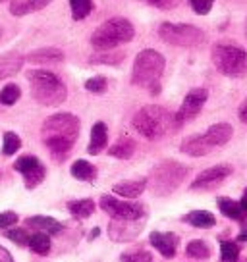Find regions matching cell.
<instances>
[{
	"instance_id": "cell-1",
	"label": "cell",
	"mask_w": 247,
	"mask_h": 262,
	"mask_svg": "<svg viewBox=\"0 0 247 262\" xmlns=\"http://www.w3.org/2000/svg\"><path fill=\"white\" fill-rule=\"evenodd\" d=\"M79 137V120L74 114L60 112L47 118L41 127V139L54 158H66Z\"/></svg>"
},
{
	"instance_id": "cell-2",
	"label": "cell",
	"mask_w": 247,
	"mask_h": 262,
	"mask_svg": "<svg viewBox=\"0 0 247 262\" xmlns=\"http://www.w3.org/2000/svg\"><path fill=\"white\" fill-rule=\"evenodd\" d=\"M132 125L141 137H145L149 141L162 139L174 129H178L174 114H170L166 108L157 106V104H149V106L141 108L139 112H135Z\"/></svg>"
},
{
	"instance_id": "cell-3",
	"label": "cell",
	"mask_w": 247,
	"mask_h": 262,
	"mask_svg": "<svg viewBox=\"0 0 247 262\" xmlns=\"http://www.w3.org/2000/svg\"><path fill=\"white\" fill-rule=\"evenodd\" d=\"M164 56L153 49L141 50L135 56L132 70V83L141 89H151V93H158L160 77L164 74Z\"/></svg>"
},
{
	"instance_id": "cell-4",
	"label": "cell",
	"mask_w": 247,
	"mask_h": 262,
	"mask_svg": "<svg viewBox=\"0 0 247 262\" xmlns=\"http://www.w3.org/2000/svg\"><path fill=\"white\" fill-rule=\"evenodd\" d=\"M31 95L43 106H58L68 98V89L62 79L47 70H31L27 74Z\"/></svg>"
},
{
	"instance_id": "cell-5",
	"label": "cell",
	"mask_w": 247,
	"mask_h": 262,
	"mask_svg": "<svg viewBox=\"0 0 247 262\" xmlns=\"http://www.w3.org/2000/svg\"><path fill=\"white\" fill-rule=\"evenodd\" d=\"M135 35V27L130 19L126 17H110L93 31L91 35V45L100 52H107V50H114L120 45L130 42Z\"/></svg>"
},
{
	"instance_id": "cell-6",
	"label": "cell",
	"mask_w": 247,
	"mask_h": 262,
	"mask_svg": "<svg viewBox=\"0 0 247 262\" xmlns=\"http://www.w3.org/2000/svg\"><path fill=\"white\" fill-rule=\"evenodd\" d=\"M186 176H188V168L183 164L176 160H164L151 170L147 178V187L153 191V195L166 196L180 187Z\"/></svg>"
},
{
	"instance_id": "cell-7",
	"label": "cell",
	"mask_w": 247,
	"mask_h": 262,
	"mask_svg": "<svg viewBox=\"0 0 247 262\" xmlns=\"http://www.w3.org/2000/svg\"><path fill=\"white\" fill-rule=\"evenodd\" d=\"M211 58L214 68L226 77H243L247 74V52L234 42H216Z\"/></svg>"
},
{
	"instance_id": "cell-8",
	"label": "cell",
	"mask_w": 247,
	"mask_h": 262,
	"mask_svg": "<svg viewBox=\"0 0 247 262\" xmlns=\"http://www.w3.org/2000/svg\"><path fill=\"white\" fill-rule=\"evenodd\" d=\"M158 37L172 47H183V49H191V47H199L205 42V33L195 25L188 24H162L158 27Z\"/></svg>"
},
{
	"instance_id": "cell-9",
	"label": "cell",
	"mask_w": 247,
	"mask_h": 262,
	"mask_svg": "<svg viewBox=\"0 0 247 262\" xmlns=\"http://www.w3.org/2000/svg\"><path fill=\"white\" fill-rule=\"evenodd\" d=\"M100 208L112 216V220H143L145 206L139 203H123L114 196H100Z\"/></svg>"
},
{
	"instance_id": "cell-10",
	"label": "cell",
	"mask_w": 247,
	"mask_h": 262,
	"mask_svg": "<svg viewBox=\"0 0 247 262\" xmlns=\"http://www.w3.org/2000/svg\"><path fill=\"white\" fill-rule=\"evenodd\" d=\"M207 98H209V91L203 89V87L191 89L190 93L186 95V98H183V102H181L180 110L174 114V120H176L178 129H180L183 123L190 122V120H193V118L201 112V108L205 106Z\"/></svg>"
},
{
	"instance_id": "cell-11",
	"label": "cell",
	"mask_w": 247,
	"mask_h": 262,
	"mask_svg": "<svg viewBox=\"0 0 247 262\" xmlns=\"http://www.w3.org/2000/svg\"><path fill=\"white\" fill-rule=\"evenodd\" d=\"M232 166L230 164H218V166H213V168H209L205 172H201L193 180L191 183V189L193 191H199V189H214L218 187L220 183H222L228 176H232Z\"/></svg>"
},
{
	"instance_id": "cell-12",
	"label": "cell",
	"mask_w": 247,
	"mask_h": 262,
	"mask_svg": "<svg viewBox=\"0 0 247 262\" xmlns=\"http://www.w3.org/2000/svg\"><path fill=\"white\" fill-rule=\"evenodd\" d=\"M143 220H112L108 226V237L114 243L133 241L141 233Z\"/></svg>"
},
{
	"instance_id": "cell-13",
	"label": "cell",
	"mask_w": 247,
	"mask_h": 262,
	"mask_svg": "<svg viewBox=\"0 0 247 262\" xmlns=\"http://www.w3.org/2000/svg\"><path fill=\"white\" fill-rule=\"evenodd\" d=\"M149 241L164 258H174V254L178 251L180 237L176 233H172V231H153L149 235Z\"/></svg>"
},
{
	"instance_id": "cell-14",
	"label": "cell",
	"mask_w": 247,
	"mask_h": 262,
	"mask_svg": "<svg viewBox=\"0 0 247 262\" xmlns=\"http://www.w3.org/2000/svg\"><path fill=\"white\" fill-rule=\"evenodd\" d=\"M232 135H234V129H232L230 123H214L203 133V137H205L211 148L224 147L232 139Z\"/></svg>"
},
{
	"instance_id": "cell-15",
	"label": "cell",
	"mask_w": 247,
	"mask_h": 262,
	"mask_svg": "<svg viewBox=\"0 0 247 262\" xmlns=\"http://www.w3.org/2000/svg\"><path fill=\"white\" fill-rule=\"evenodd\" d=\"M25 58L19 52H6L0 56V81L2 79H8L12 75H16L22 66H24Z\"/></svg>"
},
{
	"instance_id": "cell-16",
	"label": "cell",
	"mask_w": 247,
	"mask_h": 262,
	"mask_svg": "<svg viewBox=\"0 0 247 262\" xmlns=\"http://www.w3.org/2000/svg\"><path fill=\"white\" fill-rule=\"evenodd\" d=\"M52 0H12L10 2V14L16 17L27 16V14H33L39 10L47 8Z\"/></svg>"
},
{
	"instance_id": "cell-17",
	"label": "cell",
	"mask_w": 247,
	"mask_h": 262,
	"mask_svg": "<svg viewBox=\"0 0 247 262\" xmlns=\"http://www.w3.org/2000/svg\"><path fill=\"white\" fill-rule=\"evenodd\" d=\"M25 228L37 229V231H43V233H49V235H54V233H60L62 231V224L50 216H31L25 220Z\"/></svg>"
},
{
	"instance_id": "cell-18",
	"label": "cell",
	"mask_w": 247,
	"mask_h": 262,
	"mask_svg": "<svg viewBox=\"0 0 247 262\" xmlns=\"http://www.w3.org/2000/svg\"><path fill=\"white\" fill-rule=\"evenodd\" d=\"M108 143V129H107V123L105 122H97L93 125L91 129V141H89V147H87V152L89 155H99L100 150H105Z\"/></svg>"
},
{
	"instance_id": "cell-19",
	"label": "cell",
	"mask_w": 247,
	"mask_h": 262,
	"mask_svg": "<svg viewBox=\"0 0 247 262\" xmlns=\"http://www.w3.org/2000/svg\"><path fill=\"white\" fill-rule=\"evenodd\" d=\"M145 189H147V178H141V180L120 181L112 187V191L116 195L126 196V199H137Z\"/></svg>"
},
{
	"instance_id": "cell-20",
	"label": "cell",
	"mask_w": 247,
	"mask_h": 262,
	"mask_svg": "<svg viewBox=\"0 0 247 262\" xmlns=\"http://www.w3.org/2000/svg\"><path fill=\"white\" fill-rule=\"evenodd\" d=\"M180 148L183 155H190V156H205L213 150V148L209 147V143L205 141V137H203V133L188 137V139L181 143Z\"/></svg>"
},
{
	"instance_id": "cell-21",
	"label": "cell",
	"mask_w": 247,
	"mask_h": 262,
	"mask_svg": "<svg viewBox=\"0 0 247 262\" xmlns=\"http://www.w3.org/2000/svg\"><path fill=\"white\" fill-rule=\"evenodd\" d=\"M27 60L33 64H58L64 60V52L60 49L49 47V49H39L31 54H27Z\"/></svg>"
},
{
	"instance_id": "cell-22",
	"label": "cell",
	"mask_w": 247,
	"mask_h": 262,
	"mask_svg": "<svg viewBox=\"0 0 247 262\" xmlns=\"http://www.w3.org/2000/svg\"><path fill=\"white\" fill-rule=\"evenodd\" d=\"M135 147H137V145H135V141H133L130 135H122L112 147L108 148V155L114 156V158H120V160H128V158L133 156Z\"/></svg>"
},
{
	"instance_id": "cell-23",
	"label": "cell",
	"mask_w": 247,
	"mask_h": 262,
	"mask_svg": "<svg viewBox=\"0 0 247 262\" xmlns=\"http://www.w3.org/2000/svg\"><path fill=\"white\" fill-rule=\"evenodd\" d=\"M70 173L79 181H95L97 180V168L87 160H75L70 168Z\"/></svg>"
},
{
	"instance_id": "cell-24",
	"label": "cell",
	"mask_w": 247,
	"mask_h": 262,
	"mask_svg": "<svg viewBox=\"0 0 247 262\" xmlns=\"http://www.w3.org/2000/svg\"><path fill=\"white\" fill-rule=\"evenodd\" d=\"M183 222L193 226V228L205 229V228H213L214 224H216V218L211 212H207V210H193V212L183 216Z\"/></svg>"
},
{
	"instance_id": "cell-25",
	"label": "cell",
	"mask_w": 247,
	"mask_h": 262,
	"mask_svg": "<svg viewBox=\"0 0 247 262\" xmlns=\"http://www.w3.org/2000/svg\"><path fill=\"white\" fill-rule=\"evenodd\" d=\"M218 208H220V212H222L224 216H228L230 220L243 222L247 218L245 214H243V210H241V205L236 203V201H232V199H228V196H220V199H218Z\"/></svg>"
},
{
	"instance_id": "cell-26",
	"label": "cell",
	"mask_w": 247,
	"mask_h": 262,
	"mask_svg": "<svg viewBox=\"0 0 247 262\" xmlns=\"http://www.w3.org/2000/svg\"><path fill=\"white\" fill-rule=\"evenodd\" d=\"M68 210H70V212H72V216H75V218L85 220V218H89L91 214L95 212V203H93V199L70 201V203H68Z\"/></svg>"
},
{
	"instance_id": "cell-27",
	"label": "cell",
	"mask_w": 247,
	"mask_h": 262,
	"mask_svg": "<svg viewBox=\"0 0 247 262\" xmlns=\"http://www.w3.org/2000/svg\"><path fill=\"white\" fill-rule=\"evenodd\" d=\"M31 247V251L37 254H49L50 253V237L49 233H43V231H37L31 235L29 239V245Z\"/></svg>"
},
{
	"instance_id": "cell-28",
	"label": "cell",
	"mask_w": 247,
	"mask_h": 262,
	"mask_svg": "<svg viewBox=\"0 0 247 262\" xmlns=\"http://www.w3.org/2000/svg\"><path fill=\"white\" fill-rule=\"evenodd\" d=\"M70 10L75 21H81L93 12V0H70Z\"/></svg>"
},
{
	"instance_id": "cell-29",
	"label": "cell",
	"mask_w": 247,
	"mask_h": 262,
	"mask_svg": "<svg viewBox=\"0 0 247 262\" xmlns=\"http://www.w3.org/2000/svg\"><path fill=\"white\" fill-rule=\"evenodd\" d=\"M186 253H188L190 258H201L203 260V258L211 256V247L207 245L205 241H201V239H193L186 247Z\"/></svg>"
},
{
	"instance_id": "cell-30",
	"label": "cell",
	"mask_w": 247,
	"mask_h": 262,
	"mask_svg": "<svg viewBox=\"0 0 247 262\" xmlns=\"http://www.w3.org/2000/svg\"><path fill=\"white\" fill-rule=\"evenodd\" d=\"M22 97V89L17 87L16 83H8L4 89L0 91V104H4V106H12V104H16L17 100Z\"/></svg>"
},
{
	"instance_id": "cell-31",
	"label": "cell",
	"mask_w": 247,
	"mask_h": 262,
	"mask_svg": "<svg viewBox=\"0 0 247 262\" xmlns=\"http://www.w3.org/2000/svg\"><path fill=\"white\" fill-rule=\"evenodd\" d=\"M19 148H22L19 135H16L14 131H6V133H4V141H2V152L6 156H12V155H16Z\"/></svg>"
},
{
	"instance_id": "cell-32",
	"label": "cell",
	"mask_w": 247,
	"mask_h": 262,
	"mask_svg": "<svg viewBox=\"0 0 247 262\" xmlns=\"http://www.w3.org/2000/svg\"><path fill=\"white\" fill-rule=\"evenodd\" d=\"M37 166H41V160H39L37 156L25 155V156H19V158L16 160V164H14V170H16V172H19L22 176H25L27 172L35 170Z\"/></svg>"
},
{
	"instance_id": "cell-33",
	"label": "cell",
	"mask_w": 247,
	"mask_h": 262,
	"mask_svg": "<svg viewBox=\"0 0 247 262\" xmlns=\"http://www.w3.org/2000/svg\"><path fill=\"white\" fill-rule=\"evenodd\" d=\"M45 176H47V168L45 166H37L35 170H31V172H27L24 176V181H25V187L27 189H35L37 185H41L43 180H45Z\"/></svg>"
},
{
	"instance_id": "cell-34",
	"label": "cell",
	"mask_w": 247,
	"mask_h": 262,
	"mask_svg": "<svg viewBox=\"0 0 247 262\" xmlns=\"http://www.w3.org/2000/svg\"><path fill=\"white\" fill-rule=\"evenodd\" d=\"M239 254V247L234 241H222L220 243V260L222 262H236Z\"/></svg>"
},
{
	"instance_id": "cell-35",
	"label": "cell",
	"mask_w": 247,
	"mask_h": 262,
	"mask_svg": "<svg viewBox=\"0 0 247 262\" xmlns=\"http://www.w3.org/2000/svg\"><path fill=\"white\" fill-rule=\"evenodd\" d=\"M123 60L122 52H112V50H107L99 56L91 58V64H110V66H118Z\"/></svg>"
},
{
	"instance_id": "cell-36",
	"label": "cell",
	"mask_w": 247,
	"mask_h": 262,
	"mask_svg": "<svg viewBox=\"0 0 247 262\" xmlns=\"http://www.w3.org/2000/svg\"><path fill=\"white\" fill-rule=\"evenodd\" d=\"M6 237L10 239V241H14V243H17L19 247H25L29 245V239H31V235H29V231L25 228H14V229H8L6 233H4Z\"/></svg>"
},
{
	"instance_id": "cell-37",
	"label": "cell",
	"mask_w": 247,
	"mask_h": 262,
	"mask_svg": "<svg viewBox=\"0 0 247 262\" xmlns=\"http://www.w3.org/2000/svg\"><path fill=\"white\" fill-rule=\"evenodd\" d=\"M85 89L89 91V93L100 95V93H105V91H107V79H105L102 75L91 77V79H87V81H85Z\"/></svg>"
},
{
	"instance_id": "cell-38",
	"label": "cell",
	"mask_w": 247,
	"mask_h": 262,
	"mask_svg": "<svg viewBox=\"0 0 247 262\" xmlns=\"http://www.w3.org/2000/svg\"><path fill=\"white\" fill-rule=\"evenodd\" d=\"M122 262H153V254L149 251H133L122 254Z\"/></svg>"
},
{
	"instance_id": "cell-39",
	"label": "cell",
	"mask_w": 247,
	"mask_h": 262,
	"mask_svg": "<svg viewBox=\"0 0 247 262\" xmlns=\"http://www.w3.org/2000/svg\"><path fill=\"white\" fill-rule=\"evenodd\" d=\"M213 2L214 0H190V6L195 14H199V16H207V14L213 10Z\"/></svg>"
},
{
	"instance_id": "cell-40",
	"label": "cell",
	"mask_w": 247,
	"mask_h": 262,
	"mask_svg": "<svg viewBox=\"0 0 247 262\" xmlns=\"http://www.w3.org/2000/svg\"><path fill=\"white\" fill-rule=\"evenodd\" d=\"M17 222L16 212H0V228H10Z\"/></svg>"
},
{
	"instance_id": "cell-41",
	"label": "cell",
	"mask_w": 247,
	"mask_h": 262,
	"mask_svg": "<svg viewBox=\"0 0 247 262\" xmlns=\"http://www.w3.org/2000/svg\"><path fill=\"white\" fill-rule=\"evenodd\" d=\"M147 2L149 4H153V6H157V8L168 10V8L178 6V2H180V0H147Z\"/></svg>"
},
{
	"instance_id": "cell-42",
	"label": "cell",
	"mask_w": 247,
	"mask_h": 262,
	"mask_svg": "<svg viewBox=\"0 0 247 262\" xmlns=\"http://www.w3.org/2000/svg\"><path fill=\"white\" fill-rule=\"evenodd\" d=\"M238 116H239V120L243 123H247V98L241 102V106H239V110H238Z\"/></svg>"
},
{
	"instance_id": "cell-43",
	"label": "cell",
	"mask_w": 247,
	"mask_h": 262,
	"mask_svg": "<svg viewBox=\"0 0 247 262\" xmlns=\"http://www.w3.org/2000/svg\"><path fill=\"white\" fill-rule=\"evenodd\" d=\"M0 262H14V258H12L10 251H8V249H4L2 245H0Z\"/></svg>"
},
{
	"instance_id": "cell-44",
	"label": "cell",
	"mask_w": 247,
	"mask_h": 262,
	"mask_svg": "<svg viewBox=\"0 0 247 262\" xmlns=\"http://www.w3.org/2000/svg\"><path fill=\"white\" fill-rule=\"evenodd\" d=\"M239 205H241V210H243V214L247 216V187H245V191H243V196H241Z\"/></svg>"
},
{
	"instance_id": "cell-45",
	"label": "cell",
	"mask_w": 247,
	"mask_h": 262,
	"mask_svg": "<svg viewBox=\"0 0 247 262\" xmlns=\"http://www.w3.org/2000/svg\"><path fill=\"white\" fill-rule=\"evenodd\" d=\"M238 241H247V224H245V226H243V229H241V231H239Z\"/></svg>"
},
{
	"instance_id": "cell-46",
	"label": "cell",
	"mask_w": 247,
	"mask_h": 262,
	"mask_svg": "<svg viewBox=\"0 0 247 262\" xmlns=\"http://www.w3.org/2000/svg\"><path fill=\"white\" fill-rule=\"evenodd\" d=\"M0 2H6V0H0ZM10 2H12V0H10Z\"/></svg>"
},
{
	"instance_id": "cell-47",
	"label": "cell",
	"mask_w": 247,
	"mask_h": 262,
	"mask_svg": "<svg viewBox=\"0 0 247 262\" xmlns=\"http://www.w3.org/2000/svg\"><path fill=\"white\" fill-rule=\"evenodd\" d=\"M0 33H2V31H0Z\"/></svg>"
}]
</instances>
